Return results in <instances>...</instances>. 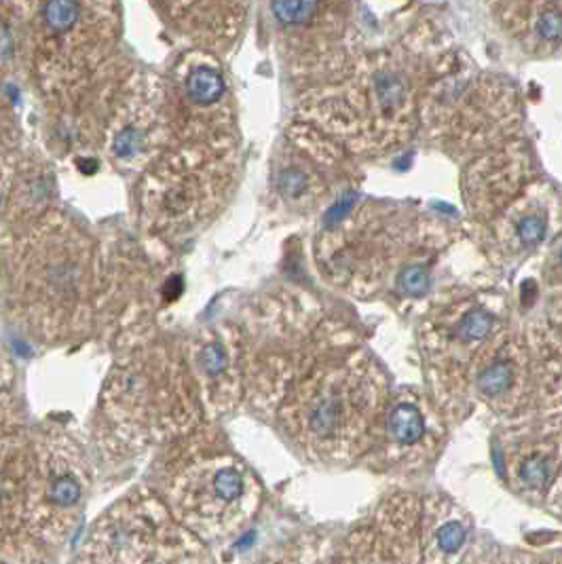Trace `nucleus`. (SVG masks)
Segmentation results:
<instances>
[{
    "label": "nucleus",
    "mask_w": 562,
    "mask_h": 564,
    "mask_svg": "<svg viewBox=\"0 0 562 564\" xmlns=\"http://www.w3.org/2000/svg\"><path fill=\"white\" fill-rule=\"evenodd\" d=\"M4 303L24 333L62 343L94 317L100 254L75 220L57 212L13 225L0 248Z\"/></svg>",
    "instance_id": "1"
},
{
    "label": "nucleus",
    "mask_w": 562,
    "mask_h": 564,
    "mask_svg": "<svg viewBox=\"0 0 562 564\" xmlns=\"http://www.w3.org/2000/svg\"><path fill=\"white\" fill-rule=\"evenodd\" d=\"M435 66L434 55L417 41L359 57L345 77L309 91L305 121L349 153H387L419 128Z\"/></svg>",
    "instance_id": "2"
},
{
    "label": "nucleus",
    "mask_w": 562,
    "mask_h": 564,
    "mask_svg": "<svg viewBox=\"0 0 562 564\" xmlns=\"http://www.w3.org/2000/svg\"><path fill=\"white\" fill-rule=\"evenodd\" d=\"M387 402V379L375 359L352 351L317 364L285 393L275 414L301 457L349 465L368 455Z\"/></svg>",
    "instance_id": "3"
},
{
    "label": "nucleus",
    "mask_w": 562,
    "mask_h": 564,
    "mask_svg": "<svg viewBox=\"0 0 562 564\" xmlns=\"http://www.w3.org/2000/svg\"><path fill=\"white\" fill-rule=\"evenodd\" d=\"M108 437L126 451H147L195 434L204 404L184 351L147 345L119 361L100 400Z\"/></svg>",
    "instance_id": "4"
},
{
    "label": "nucleus",
    "mask_w": 562,
    "mask_h": 564,
    "mask_svg": "<svg viewBox=\"0 0 562 564\" xmlns=\"http://www.w3.org/2000/svg\"><path fill=\"white\" fill-rule=\"evenodd\" d=\"M163 465L153 490L167 512L207 547L244 533L262 503L252 467L220 444L191 434Z\"/></svg>",
    "instance_id": "5"
},
{
    "label": "nucleus",
    "mask_w": 562,
    "mask_h": 564,
    "mask_svg": "<svg viewBox=\"0 0 562 564\" xmlns=\"http://www.w3.org/2000/svg\"><path fill=\"white\" fill-rule=\"evenodd\" d=\"M425 220L404 207L381 202L359 204L358 195L341 197L328 212L320 260L334 282L354 294H370L391 271L414 264Z\"/></svg>",
    "instance_id": "6"
},
{
    "label": "nucleus",
    "mask_w": 562,
    "mask_h": 564,
    "mask_svg": "<svg viewBox=\"0 0 562 564\" xmlns=\"http://www.w3.org/2000/svg\"><path fill=\"white\" fill-rule=\"evenodd\" d=\"M68 564H216L204 541L172 518L153 488L117 499L85 531Z\"/></svg>",
    "instance_id": "7"
},
{
    "label": "nucleus",
    "mask_w": 562,
    "mask_h": 564,
    "mask_svg": "<svg viewBox=\"0 0 562 564\" xmlns=\"http://www.w3.org/2000/svg\"><path fill=\"white\" fill-rule=\"evenodd\" d=\"M419 126L425 140L451 154L504 147L520 126V104L510 80L488 73H448L428 87Z\"/></svg>",
    "instance_id": "8"
},
{
    "label": "nucleus",
    "mask_w": 562,
    "mask_h": 564,
    "mask_svg": "<svg viewBox=\"0 0 562 564\" xmlns=\"http://www.w3.org/2000/svg\"><path fill=\"white\" fill-rule=\"evenodd\" d=\"M94 482L91 462L77 437L57 425L32 430L22 531L60 550L77 531Z\"/></svg>",
    "instance_id": "9"
},
{
    "label": "nucleus",
    "mask_w": 562,
    "mask_h": 564,
    "mask_svg": "<svg viewBox=\"0 0 562 564\" xmlns=\"http://www.w3.org/2000/svg\"><path fill=\"white\" fill-rule=\"evenodd\" d=\"M30 30L32 68L41 85L55 94L110 64L119 13L115 4L98 2L30 4Z\"/></svg>",
    "instance_id": "10"
},
{
    "label": "nucleus",
    "mask_w": 562,
    "mask_h": 564,
    "mask_svg": "<svg viewBox=\"0 0 562 564\" xmlns=\"http://www.w3.org/2000/svg\"><path fill=\"white\" fill-rule=\"evenodd\" d=\"M510 423L562 414V349L543 334L504 338L472 379L467 406Z\"/></svg>",
    "instance_id": "11"
},
{
    "label": "nucleus",
    "mask_w": 562,
    "mask_h": 564,
    "mask_svg": "<svg viewBox=\"0 0 562 564\" xmlns=\"http://www.w3.org/2000/svg\"><path fill=\"white\" fill-rule=\"evenodd\" d=\"M504 338L506 326L499 313L478 299H461L437 308L425 324L423 351L442 414L460 419L469 409L472 379Z\"/></svg>",
    "instance_id": "12"
},
{
    "label": "nucleus",
    "mask_w": 562,
    "mask_h": 564,
    "mask_svg": "<svg viewBox=\"0 0 562 564\" xmlns=\"http://www.w3.org/2000/svg\"><path fill=\"white\" fill-rule=\"evenodd\" d=\"M163 110L174 149L230 154L235 106L229 80L212 52L184 53L161 78Z\"/></svg>",
    "instance_id": "13"
},
{
    "label": "nucleus",
    "mask_w": 562,
    "mask_h": 564,
    "mask_svg": "<svg viewBox=\"0 0 562 564\" xmlns=\"http://www.w3.org/2000/svg\"><path fill=\"white\" fill-rule=\"evenodd\" d=\"M230 182V154L172 149L151 165L142 184V209L149 229L165 237L197 229L225 202Z\"/></svg>",
    "instance_id": "14"
},
{
    "label": "nucleus",
    "mask_w": 562,
    "mask_h": 564,
    "mask_svg": "<svg viewBox=\"0 0 562 564\" xmlns=\"http://www.w3.org/2000/svg\"><path fill=\"white\" fill-rule=\"evenodd\" d=\"M352 4L278 2L271 13L278 26L281 55L292 73L322 78L328 85L345 77L356 59Z\"/></svg>",
    "instance_id": "15"
},
{
    "label": "nucleus",
    "mask_w": 562,
    "mask_h": 564,
    "mask_svg": "<svg viewBox=\"0 0 562 564\" xmlns=\"http://www.w3.org/2000/svg\"><path fill=\"white\" fill-rule=\"evenodd\" d=\"M499 459L520 499L562 516V414L511 423Z\"/></svg>",
    "instance_id": "16"
},
{
    "label": "nucleus",
    "mask_w": 562,
    "mask_h": 564,
    "mask_svg": "<svg viewBox=\"0 0 562 564\" xmlns=\"http://www.w3.org/2000/svg\"><path fill=\"white\" fill-rule=\"evenodd\" d=\"M444 444V414L414 391L389 398L368 457L385 474H414L434 462Z\"/></svg>",
    "instance_id": "17"
},
{
    "label": "nucleus",
    "mask_w": 562,
    "mask_h": 564,
    "mask_svg": "<svg viewBox=\"0 0 562 564\" xmlns=\"http://www.w3.org/2000/svg\"><path fill=\"white\" fill-rule=\"evenodd\" d=\"M421 497L391 492L345 533L336 564H421Z\"/></svg>",
    "instance_id": "18"
},
{
    "label": "nucleus",
    "mask_w": 562,
    "mask_h": 564,
    "mask_svg": "<svg viewBox=\"0 0 562 564\" xmlns=\"http://www.w3.org/2000/svg\"><path fill=\"white\" fill-rule=\"evenodd\" d=\"M205 416H223L246 395L244 340L227 328H207L184 349Z\"/></svg>",
    "instance_id": "19"
},
{
    "label": "nucleus",
    "mask_w": 562,
    "mask_h": 564,
    "mask_svg": "<svg viewBox=\"0 0 562 564\" xmlns=\"http://www.w3.org/2000/svg\"><path fill=\"white\" fill-rule=\"evenodd\" d=\"M292 147L273 170V186L281 204L294 212H313L331 195L334 170L343 163L341 147L305 126L294 129Z\"/></svg>",
    "instance_id": "20"
},
{
    "label": "nucleus",
    "mask_w": 562,
    "mask_h": 564,
    "mask_svg": "<svg viewBox=\"0 0 562 564\" xmlns=\"http://www.w3.org/2000/svg\"><path fill=\"white\" fill-rule=\"evenodd\" d=\"M531 174V154L522 142L476 156L463 182L469 214L476 220H495L527 188Z\"/></svg>",
    "instance_id": "21"
},
{
    "label": "nucleus",
    "mask_w": 562,
    "mask_h": 564,
    "mask_svg": "<svg viewBox=\"0 0 562 564\" xmlns=\"http://www.w3.org/2000/svg\"><path fill=\"white\" fill-rule=\"evenodd\" d=\"M30 463L32 427L20 402L0 393V535L22 531Z\"/></svg>",
    "instance_id": "22"
},
{
    "label": "nucleus",
    "mask_w": 562,
    "mask_h": 564,
    "mask_svg": "<svg viewBox=\"0 0 562 564\" xmlns=\"http://www.w3.org/2000/svg\"><path fill=\"white\" fill-rule=\"evenodd\" d=\"M421 564H461L474 543V518L446 495L421 499L419 518Z\"/></svg>",
    "instance_id": "23"
},
{
    "label": "nucleus",
    "mask_w": 562,
    "mask_h": 564,
    "mask_svg": "<svg viewBox=\"0 0 562 564\" xmlns=\"http://www.w3.org/2000/svg\"><path fill=\"white\" fill-rule=\"evenodd\" d=\"M556 204L545 186H527L493 225L495 252L506 260H518L533 254L548 239Z\"/></svg>",
    "instance_id": "24"
},
{
    "label": "nucleus",
    "mask_w": 562,
    "mask_h": 564,
    "mask_svg": "<svg viewBox=\"0 0 562 564\" xmlns=\"http://www.w3.org/2000/svg\"><path fill=\"white\" fill-rule=\"evenodd\" d=\"M504 20L529 52H562V2H525L499 7Z\"/></svg>",
    "instance_id": "25"
},
{
    "label": "nucleus",
    "mask_w": 562,
    "mask_h": 564,
    "mask_svg": "<svg viewBox=\"0 0 562 564\" xmlns=\"http://www.w3.org/2000/svg\"><path fill=\"white\" fill-rule=\"evenodd\" d=\"M191 41L204 47H216L230 41L244 20L241 4H172L167 7Z\"/></svg>",
    "instance_id": "26"
},
{
    "label": "nucleus",
    "mask_w": 562,
    "mask_h": 564,
    "mask_svg": "<svg viewBox=\"0 0 562 564\" xmlns=\"http://www.w3.org/2000/svg\"><path fill=\"white\" fill-rule=\"evenodd\" d=\"M32 68L30 4L0 2V83Z\"/></svg>",
    "instance_id": "27"
},
{
    "label": "nucleus",
    "mask_w": 562,
    "mask_h": 564,
    "mask_svg": "<svg viewBox=\"0 0 562 564\" xmlns=\"http://www.w3.org/2000/svg\"><path fill=\"white\" fill-rule=\"evenodd\" d=\"M338 541L328 531H305L283 541L262 564H336Z\"/></svg>",
    "instance_id": "28"
},
{
    "label": "nucleus",
    "mask_w": 562,
    "mask_h": 564,
    "mask_svg": "<svg viewBox=\"0 0 562 564\" xmlns=\"http://www.w3.org/2000/svg\"><path fill=\"white\" fill-rule=\"evenodd\" d=\"M50 550L24 531L0 535V564H47Z\"/></svg>",
    "instance_id": "29"
},
{
    "label": "nucleus",
    "mask_w": 562,
    "mask_h": 564,
    "mask_svg": "<svg viewBox=\"0 0 562 564\" xmlns=\"http://www.w3.org/2000/svg\"><path fill=\"white\" fill-rule=\"evenodd\" d=\"M398 288L407 296H421L430 288V271L423 262H414L398 275Z\"/></svg>",
    "instance_id": "30"
},
{
    "label": "nucleus",
    "mask_w": 562,
    "mask_h": 564,
    "mask_svg": "<svg viewBox=\"0 0 562 564\" xmlns=\"http://www.w3.org/2000/svg\"><path fill=\"white\" fill-rule=\"evenodd\" d=\"M469 564H543V558L527 554V552H511V550H490L483 556H467Z\"/></svg>",
    "instance_id": "31"
},
{
    "label": "nucleus",
    "mask_w": 562,
    "mask_h": 564,
    "mask_svg": "<svg viewBox=\"0 0 562 564\" xmlns=\"http://www.w3.org/2000/svg\"><path fill=\"white\" fill-rule=\"evenodd\" d=\"M11 383H13V364L7 356L4 347L0 345V393H7Z\"/></svg>",
    "instance_id": "32"
},
{
    "label": "nucleus",
    "mask_w": 562,
    "mask_h": 564,
    "mask_svg": "<svg viewBox=\"0 0 562 564\" xmlns=\"http://www.w3.org/2000/svg\"><path fill=\"white\" fill-rule=\"evenodd\" d=\"M543 564H562V552H556V554L543 558Z\"/></svg>",
    "instance_id": "33"
}]
</instances>
